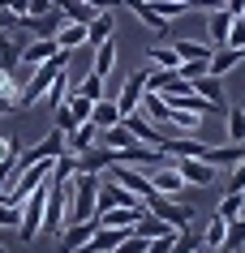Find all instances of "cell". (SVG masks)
<instances>
[{
    "label": "cell",
    "mask_w": 245,
    "mask_h": 253,
    "mask_svg": "<svg viewBox=\"0 0 245 253\" xmlns=\"http://www.w3.org/2000/svg\"><path fill=\"white\" fill-rule=\"evenodd\" d=\"M147 211H150V214H159L163 223H168V227H177V232L194 223V206H190V202H181V198H163V193H150V198H147Z\"/></svg>",
    "instance_id": "1"
},
{
    "label": "cell",
    "mask_w": 245,
    "mask_h": 253,
    "mask_svg": "<svg viewBox=\"0 0 245 253\" xmlns=\"http://www.w3.org/2000/svg\"><path fill=\"white\" fill-rule=\"evenodd\" d=\"M142 94H147V69H138L129 78H121V90H116V107H121V120L134 116L138 103H142Z\"/></svg>",
    "instance_id": "2"
},
{
    "label": "cell",
    "mask_w": 245,
    "mask_h": 253,
    "mask_svg": "<svg viewBox=\"0 0 245 253\" xmlns=\"http://www.w3.org/2000/svg\"><path fill=\"white\" fill-rule=\"evenodd\" d=\"M147 180H150V193H163V198H181V193H185V180H181V172H177L172 159L159 163V168H150Z\"/></svg>",
    "instance_id": "3"
},
{
    "label": "cell",
    "mask_w": 245,
    "mask_h": 253,
    "mask_svg": "<svg viewBox=\"0 0 245 253\" xmlns=\"http://www.w3.org/2000/svg\"><path fill=\"white\" fill-rule=\"evenodd\" d=\"M177 172H181V180H185V185L206 189V185H215V172H219V168H211L206 159H177Z\"/></svg>",
    "instance_id": "4"
},
{
    "label": "cell",
    "mask_w": 245,
    "mask_h": 253,
    "mask_svg": "<svg viewBox=\"0 0 245 253\" xmlns=\"http://www.w3.org/2000/svg\"><path fill=\"white\" fill-rule=\"evenodd\" d=\"M150 168H112V180L121 189H129L134 198H150V180H147Z\"/></svg>",
    "instance_id": "5"
},
{
    "label": "cell",
    "mask_w": 245,
    "mask_h": 253,
    "mask_svg": "<svg viewBox=\"0 0 245 253\" xmlns=\"http://www.w3.org/2000/svg\"><path fill=\"white\" fill-rule=\"evenodd\" d=\"M147 211V206H112V211H99L95 214V223L99 227H121V232H134L138 223V214Z\"/></svg>",
    "instance_id": "6"
},
{
    "label": "cell",
    "mask_w": 245,
    "mask_h": 253,
    "mask_svg": "<svg viewBox=\"0 0 245 253\" xmlns=\"http://www.w3.org/2000/svg\"><path fill=\"white\" fill-rule=\"evenodd\" d=\"M112 163H116V155L108 146H91L82 155H73V172H108Z\"/></svg>",
    "instance_id": "7"
},
{
    "label": "cell",
    "mask_w": 245,
    "mask_h": 253,
    "mask_svg": "<svg viewBox=\"0 0 245 253\" xmlns=\"http://www.w3.org/2000/svg\"><path fill=\"white\" fill-rule=\"evenodd\" d=\"M99 146V125L95 120H86V125H78V129H69L65 133V150L69 155H82V150Z\"/></svg>",
    "instance_id": "8"
},
{
    "label": "cell",
    "mask_w": 245,
    "mask_h": 253,
    "mask_svg": "<svg viewBox=\"0 0 245 253\" xmlns=\"http://www.w3.org/2000/svg\"><path fill=\"white\" fill-rule=\"evenodd\" d=\"M91 232H95V219H86V223H69L65 232H60V240H56V253H78L86 240H91Z\"/></svg>",
    "instance_id": "9"
},
{
    "label": "cell",
    "mask_w": 245,
    "mask_h": 253,
    "mask_svg": "<svg viewBox=\"0 0 245 253\" xmlns=\"http://www.w3.org/2000/svg\"><path fill=\"white\" fill-rule=\"evenodd\" d=\"M125 129H129V133H134L138 142H142V146H159V142H163L159 125H155V120H147L142 112H134V116H125Z\"/></svg>",
    "instance_id": "10"
},
{
    "label": "cell",
    "mask_w": 245,
    "mask_h": 253,
    "mask_svg": "<svg viewBox=\"0 0 245 253\" xmlns=\"http://www.w3.org/2000/svg\"><path fill=\"white\" fill-rule=\"evenodd\" d=\"M116 35V9H103V13H95V22L86 26V47H99L103 39H112Z\"/></svg>",
    "instance_id": "11"
},
{
    "label": "cell",
    "mask_w": 245,
    "mask_h": 253,
    "mask_svg": "<svg viewBox=\"0 0 245 253\" xmlns=\"http://www.w3.org/2000/svg\"><path fill=\"white\" fill-rule=\"evenodd\" d=\"M56 52H60L56 39H30L26 47H22V65H26V69H39V65H48Z\"/></svg>",
    "instance_id": "12"
},
{
    "label": "cell",
    "mask_w": 245,
    "mask_h": 253,
    "mask_svg": "<svg viewBox=\"0 0 245 253\" xmlns=\"http://www.w3.org/2000/svg\"><path fill=\"white\" fill-rule=\"evenodd\" d=\"M228 30H232V13L228 9L206 13V39H211V47H224V43H228Z\"/></svg>",
    "instance_id": "13"
},
{
    "label": "cell",
    "mask_w": 245,
    "mask_h": 253,
    "mask_svg": "<svg viewBox=\"0 0 245 253\" xmlns=\"http://www.w3.org/2000/svg\"><path fill=\"white\" fill-rule=\"evenodd\" d=\"M91 73H99V78H112V73H116V35H112V39H103V43L95 47Z\"/></svg>",
    "instance_id": "14"
},
{
    "label": "cell",
    "mask_w": 245,
    "mask_h": 253,
    "mask_svg": "<svg viewBox=\"0 0 245 253\" xmlns=\"http://www.w3.org/2000/svg\"><path fill=\"white\" fill-rule=\"evenodd\" d=\"M138 112H142L147 120H155V125H168V116H172V107H168V99H163L159 90H147V94H142Z\"/></svg>",
    "instance_id": "15"
},
{
    "label": "cell",
    "mask_w": 245,
    "mask_h": 253,
    "mask_svg": "<svg viewBox=\"0 0 245 253\" xmlns=\"http://www.w3.org/2000/svg\"><path fill=\"white\" fill-rule=\"evenodd\" d=\"M73 90L82 94V99H91V103H99V99H108V78H99V73H82L78 82H73Z\"/></svg>",
    "instance_id": "16"
},
{
    "label": "cell",
    "mask_w": 245,
    "mask_h": 253,
    "mask_svg": "<svg viewBox=\"0 0 245 253\" xmlns=\"http://www.w3.org/2000/svg\"><path fill=\"white\" fill-rule=\"evenodd\" d=\"M52 39H56V47H60V52H78L82 43H86V26H82V22H65Z\"/></svg>",
    "instance_id": "17"
},
{
    "label": "cell",
    "mask_w": 245,
    "mask_h": 253,
    "mask_svg": "<svg viewBox=\"0 0 245 253\" xmlns=\"http://www.w3.org/2000/svg\"><path fill=\"white\" fill-rule=\"evenodd\" d=\"M99 146H108V150H129V146H138V137L125 129V120H121V125H112V129H99Z\"/></svg>",
    "instance_id": "18"
},
{
    "label": "cell",
    "mask_w": 245,
    "mask_h": 253,
    "mask_svg": "<svg viewBox=\"0 0 245 253\" xmlns=\"http://www.w3.org/2000/svg\"><path fill=\"white\" fill-rule=\"evenodd\" d=\"M56 9L65 13V22H82V26H91L95 22V4H86V0H56Z\"/></svg>",
    "instance_id": "19"
},
{
    "label": "cell",
    "mask_w": 245,
    "mask_h": 253,
    "mask_svg": "<svg viewBox=\"0 0 245 253\" xmlns=\"http://www.w3.org/2000/svg\"><path fill=\"white\" fill-rule=\"evenodd\" d=\"M134 232H138V236H147V240H155V236H168V232H177V227H168L159 214L142 211V214H138V223H134Z\"/></svg>",
    "instance_id": "20"
},
{
    "label": "cell",
    "mask_w": 245,
    "mask_h": 253,
    "mask_svg": "<svg viewBox=\"0 0 245 253\" xmlns=\"http://www.w3.org/2000/svg\"><path fill=\"white\" fill-rule=\"evenodd\" d=\"M194 90L202 94V99H211V103H219V107H228V94H224V82H219L215 73H202V78L194 82Z\"/></svg>",
    "instance_id": "21"
},
{
    "label": "cell",
    "mask_w": 245,
    "mask_h": 253,
    "mask_svg": "<svg viewBox=\"0 0 245 253\" xmlns=\"http://www.w3.org/2000/svg\"><path fill=\"white\" fill-rule=\"evenodd\" d=\"M69 86H73V78H69L65 69H60V73L52 78V86H48V94H43V103H48V107L56 112V107H60V103L69 99Z\"/></svg>",
    "instance_id": "22"
},
{
    "label": "cell",
    "mask_w": 245,
    "mask_h": 253,
    "mask_svg": "<svg viewBox=\"0 0 245 253\" xmlns=\"http://www.w3.org/2000/svg\"><path fill=\"white\" fill-rule=\"evenodd\" d=\"M147 60H150L155 69H177V65H181V56H177L172 43H155V47H147Z\"/></svg>",
    "instance_id": "23"
},
{
    "label": "cell",
    "mask_w": 245,
    "mask_h": 253,
    "mask_svg": "<svg viewBox=\"0 0 245 253\" xmlns=\"http://www.w3.org/2000/svg\"><path fill=\"white\" fill-rule=\"evenodd\" d=\"M91 120H95L99 129H112V125H121V107H116V99H99L95 112H91Z\"/></svg>",
    "instance_id": "24"
},
{
    "label": "cell",
    "mask_w": 245,
    "mask_h": 253,
    "mask_svg": "<svg viewBox=\"0 0 245 253\" xmlns=\"http://www.w3.org/2000/svg\"><path fill=\"white\" fill-rule=\"evenodd\" d=\"M237 65H241V52H237V47H215V52H211V73H215V78H224V73L237 69Z\"/></svg>",
    "instance_id": "25"
},
{
    "label": "cell",
    "mask_w": 245,
    "mask_h": 253,
    "mask_svg": "<svg viewBox=\"0 0 245 253\" xmlns=\"http://www.w3.org/2000/svg\"><path fill=\"white\" fill-rule=\"evenodd\" d=\"M172 47H177L181 60H211V52H215L211 43H198V39H177Z\"/></svg>",
    "instance_id": "26"
},
{
    "label": "cell",
    "mask_w": 245,
    "mask_h": 253,
    "mask_svg": "<svg viewBox=\"0 0 245 253\" xmlns=\"http://www.w3.org/2000/svg\"><path fill=\"white\" fill-rule=\"evenodd\" d=\"M224 232H228V219H219V214H211V223H206V232H202V249L219 253V245H224Z\"/></svg>",
    "instance_id": "27"
},
{
    "label": "cell",
    "mask_w": 245,
    "mask_h": 253,
    "mask_svg": "<svg viewBox=\"0 0 245 253\" xmlns=\"http://www.w3.org/2000/svg\"><path fill=\"white\" fill-rule=\"evenodd\" d=\"M245 211V193H237V189H228V193H224V198H219V219H237V214Z\"/></svg>",
    "instance_id": "28"
},
{
    "label": "cell",
    "mask_w": 245,
    "mask_h": 253,
    "mask_svg": "<svg viewBox=\"0 0 245 253\" xmlns=\"http://www.w3.org/2000/svg\"><path fill=\"white\" fill-rule=\"evenodd\" d=\"M147 4H150L159 17H168V22L181 17V13H190V0H147Z\"/></svg>",
    "instance_id": "29"
},
{
    "label": "cell",
    "mask_w": 245,
    "mask_h": 253,
    "mask_svg": "<svg viewBox=\"0 0 245 253\" xmlns=\"http://www.w3.org/2000/svg\"><path fill=\"white\" fill-rule=\"evenodd\" d=\"M228 137L224 142H245V107H228Z\"/></svg>",
    "instance_id": "30"
},
{
    "label": "cell",
    "mask_w": 245,
    "mask_h": 253,
    "mask_svg": "<svg viewBox=\"0 0 245 253\" xmlns=\"http://www.w3.org/2000/svg\"><path fill=\"white\" fill-rule=\"evenodd\" d=\"M177 73H181L185 82H198L202 73H211V60H181V65H177Z\"/></svg>",
    "instance_id": "31"
},
{
    "label": "cell",
    "mask_w": 245,
    "mask_h": 253,
    "mask_svg": "<svg viewBox=\"0 0 245 253\" xmlns=\"http://www.w3.org/2000/svg\"><path fill=\"white\" fill-rule=\"evenodd\" d=\"M147 245H150L147 236H138V232H129V236H125L121 245H116V253H147Z\"/></svg>",
    "instance_id": "32"
},
{
    "label": "cell",
    "mask_w": 245,
    "mask_h": 253,
    "mask_svg": "<svg viewBox=\"0 0 245 253\" xmlns=\"http://www.w3.org/2000/svg\"><path fill=\"white\" fill-rule=\"evenodd\" d=\"M52 120H56V129H60V133H69V129H78V120H73V112H69V103H60L52 112Z\"/></svg>",
    "instance_id": "33"
},
{
    "label": "cell",
    "mask_w": 245,
    "mask_h": 253,
    "mask_svg": "<svg viewBox=\"0 0 245 253\" xmlns=\"http://www.w3.org/2000/svg\"><path fill=\"white\" fill-rule=\"evenodd\" d=\"M224 47H237V52L245 47V17H232V30H228V43Z\"/></svg>",
    "instance_id": "34"
},
{
    "label": "cell",
    "mask_w": 245,
    "mask_h": 253,
    "mask_svg": "<svg viewBox=\"0 0 245 253\" xmlns=\"http://www.w3.org/2000/svg\"><path fill=\"white\" fill-rule=\"evenodd\" d=\"M17 155H22V142H17V137H4V133H0V163L17 159Z\"/></svg>",
    "instance_id": "35"
},
{
    "label": "cell",
    "mask_w": 245,
    "mask_h": 253,
    "mask_svg": "<svg viewBox=\"0 0 245 253\" xmlns=\"http://www.w3.org/2000/svg\"><path fill=\"white\" fill-rule=\"evenodd\" d=\"M22 223V211H17V206H9V202L0 198V227H17Z\"/></svg>",
    "instance_id": "36"
},
{
    "label": "cell",
    "mask_w": 245,
    "mask_h": 253,
    "mask_svg": "<svg viewBox=\"0 0 245 253\" xmlns=\"http://www.w3.org/2000/svg\"><path fill=\"white\" fill-rule=\"evenodd\" d=\"M228 189H237V193L245 189V159H241V163H232V168H228Z\"/></svg>",
    "instance_id": "37"
},
{
    "label": "cell",
    "mask_w": 245,
    "mask_h": 253,
    "mask_svg": "<svg viewBox=\"0 0 245 253\" xmlns=\"http://www.w3.org/2000/svg\"><path fill=\"white\" fill-rule=\"evenodd\" d=\"M48 13H56V0H30L26 17H48Z\"/></svg>",
    "instance_id": "38"
},
{
    "label": "cell",
    "mask_w": 245,
    "mask_h": 253,
    "mask_svg": "<svg viewBox=\"0 0 245 253\" xmlns=\"http://www.w3.org/2000/svg\"><path fill=\"white\" fill-rule=\"evenodd\" d=\"M172 240H177V232H168V236H155V240L147 245V253H168V249H172Z\"/></svg>",
    "instance_id": "39"
},
{
    "label": "cell",
    "mask_w": 245,
    "mask_h": 253,
    "mask_svg": "<svg viewBox=\"0 0 245 253\" xmlns=\"http://www.w3.org/2000/svg\"><path fill=\"white\" fill-rule=\"evenodd\" d=\"M4 30H22V17H13L9 9H0V35Z\"/></svg>",
    "instance_id": "40"
},
{
    "label": "cell",
    "mask_w": 245,
    "mask_h": 253,
    "mask_svg": "<svg viewBox=\"0 0 245 253\" xmlns=\"http://www.w3.org/2000/svg\"><path fill=\"white\" fill-rule=\"evenodd\" d=\"M190 9H206V13H215V9H224V0H190Z\"/></svg>",
    "instance_id": "41"
},
{
    "label": "cell",
    "mask_w": 245,
    "mask_h": 253,
    "mask_svg": "<svg viewBox=\"0 0 245 253\" xmlns=\"http://www.w3.org/2000/svg\"><path fill=\"white\" fill-rule=\"evenodd\" d=\"M224 9H228L232 17H241V13H245V0H224Z\"/></svg>",
    "instance_id": "42"
},
{
    "label": "cell",
    "mask_w": 245,
    "mask_h": 253,
    "mask_svg": "<svg viewBox=\"0 0 245 253\" xmlns=\"http://www.w3.org/2000/svg\"><path fill=\"white\" fill-rule=\"evenodd\" d=\"M9 107H13V99H4V94H0V116H4Z\"/></svg>",
    "instance_id": "43"
},
{
    "label": "cell",
    "mask_w": 245,
    "mask_h": 253,
    "mask_svg": "<svg viewBox=\"0 0 245 253\" xmlns=\"http://www.w3.org/2000/svg\"><path fill=\"white\" fill-rule=\"evenodd\" d=\"M241 60H245V47H241Z\"/></svg>",
    "instance_id": "44"
},
{
    "label": "cell",
    "mask_w": 245,
    "mask_h": 253,
    "mask_svg": "<svg viewBox=\"0 0 245 253\" xmlns=\"http://www.w3.org/2000/svg\"><path fill=\"white\" fill-rule=\"evenodd\" d=\"M0 253H4V245H0Z\"/></svg>",
    "instance_id": "45"
},
{
    "label": "cell",
    "mask_w": 245,
    "mask_h": 253,
    "mask_svg": "<svg viewBox=\"0 0 245 253\" xmlns=\"http://www.w3.org/2000/svg\"><path fill=\"white\" fill-rule=\"evenodd\" d=\"M241 253H245V245H241Z\"/></svg>",
    "instance_id": "46"
},
{
    "label": "cell",
    "mask_w": 245,
    "mask_h": 253,
    "mask_svg": "<svg viewBox=\"0 0 245 253\" xmlns=\"http://www.w3.org/2000/svg\"><path fill=\"white\" fill-rule=\"evenodd\" d=\"M202 253H211V249H202Z\"/></svg>",
    "instance_id": "47"
},
{
    "label": "cell",
    "mask_w": 245,
    "mask_h": 253,
    "mask_svg": "<svg viewBox=\"0 0 245 253\" xmlns=\"http://www.w3.org/2000/svg\"><path fill=\"white\" fill-rule=\"evenodd\" d=\"M241 193H245V189H241Z\"/></svg>",
    "instance_id": "48"
},
{
    "label": "cell",
    "mask_w": 245,
    "mask_h": 253,
    "mask_svg": "<svg viewBox=\"0 0 245 253\" xmlns=\"http://www.w3.org/2000/svg\"><path fill=\"white\" fill-rule=\"evenodd\" d=\"M241 17H245V13H241Z\"/></svg>",
    "instance_id": "49"
}]
</instances>
